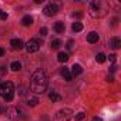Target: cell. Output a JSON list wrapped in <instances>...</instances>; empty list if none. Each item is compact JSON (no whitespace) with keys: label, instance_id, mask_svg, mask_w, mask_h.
<instances>
[{"label":"cell","instance_id":"6","mask_svg":"<svg viewBox=\"0 0 121 121\" xmlns=\"http://www.w3.org/2000/svg\"><path fill=\"white\" fill-rule=\"evenodd\" d=\"M57 12H58V7H57L56 4H53V3H48V4L43 9V13H44L47 17H53V16H56Z\"/></svg>","mask_w":121,"mask_h":121},{"label":"cell","instance_id":"17","mask_svg":"<svg viewBox=\"0 0 121 121\" xmlns=\"http://www.w3.org/2000/svg\"><path fill=\"white\" fill-rule=\"evenodd\" d=\"M71 29H73V31H81L83 30V24L80 22H76V23H73Z\"/></svg>","mask_w":121,"mask_h":121},{"label":"cell","instance_id":"13","mask_svg":"<svg viewBox=\"0 0 121 121\" xmlns=\"http://www.w3.org/2000/svg\"><path fill=\"white\" fill-rule=\"evenodd\" d=\"M54 30H56L57 33H64V30H66L64 23H63V22H57V23H54Z\"/></svg>","mask_w":121,"mask_h":121},{"label":"cell","instance_id":"21","mask_svg":"<svg viewBox=\"0 0 121 121\" xmlns=\"http://www.w3.org/2000/svg\"><path fill=\"white\" fill-rule=\"evenodd\" d=\"M108 60H110V63L114 64V63L117 61V56H115V54H110V56H108Z\"/></svg>","mask_w":121,"mask_h":121},{"label":"cell","instance_id":"1","mask_svg":"<svg viewBox=\"0 0 121 121\" xmlns=\"http://www.w3.org/2000/svg\"><path fill=\"white\" fill-rule=\"evenodd\" d=\"M47 84H48V78H47L46 71L43 69H37L31 74V78H30V90H31V93H34V94L44 93L46 88H47Z\"/></svg>","mask_w":121,"mask_h":121},{"label":"cell","instance_id":"24","mask_svg":"<svg viewBox=\"0 0 121 121\" xmlns=\"http://www.w3.org/2000/svg\"><path fill=\"white\" fill-rule=\"evenodd\" d=\"M40 36H41V37L47 36V29H46V27H41V29H40Z\"/></svg>","mask_w":121,"mask_h":121},{"label":"cell","instance_id":"19","mask_svg":"<svg viewBox=\"0 0 121 121\" xmlns=\"http://www.w3.org/2000/svg\"><path fill=\"white\" fill-rule=\"evenodd\" d=\"M95 60H97V63H104L105 60H107V57H105L103 53H98V54L95 56Z\"/></svg>","mask_w":121,"mask_h":121},{"label":"cell","instance_id":"7","mask_svg":"<svg viewBox=\"0 0 121 121\" xmlns=\"http://www.w3.org/2000/svg\"><path fill=\"white\" fill-rule=\"evenodd\" d=\"M60 74H61V77L66 81H71L73 80V76L70 73V69H67V67H61V69H60Z\"/></svg>","mask_w":121,"mask_h":121},{"label":"cell","instance_id":"20","mask_svg":"<svg viewBox=\"0 0 121 121\" xmlns=\"http://www.w3.org/2000/svg\"><path fill=\"white\" fill-rule=\"evenodd\" d=\"M48 98H50V100H51V101L54 103V101L60 100V95H58L57 93H54V91H53V93H50V94H48Z\"/></svg>","mask_w":121,"mask_h":121},{"label":"cell","instance_id":"26","mask_svg":"<svg viewBox=\"0 0 121 121\" xmlns=\"http://www.w3.org/2000/svg\"><path fill=\"white\" fill-rule=\"evenodd\" d=\"M115 70H117V66H115V64H112V66L110 67V71H111V73H114Z\"/></svg>","mask_w":121,"mask_h":121},{"label":"cell","instance_id":"28","mask_svg":"<svg viewBox=\"0 0 121 121\" xmlns=\"http://www.w3.org/2000/svg\"><path fill=\"white\" fill-rule=\"evenodd\" d=\"M93 121H103V118H100V117H94Z\"/></svg>","mask_w":121,"mask_h":121},{"label":"cell","instance_id":"23","mask_svg":"<svg viewBox=\"0 0 121 121\" xmlns=\"http://www.w3.org/2000/svg\"><path fill=\"white\" fill-rule=\"evenodd\" d=\"M66 47H67L69 50H71V48L74 47V41H73V40H69V41H67V44H66Z\"/></svg>","mask_w":121,"mask_h":121},{"label":"cell","instance_id":"2","mask_svg":"<svg viewBox=\"0 0 121 121\" xmlns=\"http://www.w3.org/2000/svg\"><path fill=\"white\" fill-rule=\"evenodd\" d=\"M0 95L6 101H12L14 97V84L12 81H4L0 84Z\"/></svg>","mask_w":121,"mask_h":121},{"label":"cell","instance_id":"22","mask_svg":"<svg viewBox=\"0 0 121 121\" xmlns=\"http://www.w3.org/2000/svg\"><path fill=\"white\" fill-rule=\"evenodd\" d=\"M84 117H86L84 112H77V114H76V120H77V121H81Z\"/></svg>","mask_w":121,"mask_h":121},{"label":"cell","instance_id":"9","mask_svg":"<svg viewBox=\"0 0 121 121\" xmlns=\"http://www.w3.org/2000/svg\"><path fill=\"white\" fill-rule=\"evenodd\" d=\"M26 101H27V105H31V107H36V105L39 104V98H37L36 95H33L31 93H29V94H27Z\"/></svg>","mask_w":121,"mask_h":121},{"label":"cell","instance_id":"27","mask_svg":"<svg viewBox=\"0 0 121 121\" xmlns=\"http://www.w3.org/2000/svg\"><path fill=\"white\" fill-rule=\"evenodd\" d=\"M81 16H83L81 13H74V14H73V17H81Z\"/></svg>","mask_w":121,"mask_h":121},{"label":"cell","instance_id":"4","mask_svg":"<svg viewBox=\"0 0 121 121\" xmlns=\"http://www.w3.org/2000/svg\"><path fill=\"white\" fill-rule=\"evenodd\" d=\"M40 46L41 44H40V40L39 39H30L27 41V44H26V50L29 53H36V51H39Z\"/></svg>","mask_w":121,"mask_h":121},{"label":"cell","instance_id":"15","mask_svg":"<svg viewBox=\"0 0 121 121\" xmlns=\"http://www.w3.org/2000/svg\"><path fill=\"white\" fill-rule=\"evenodd\" d=\"M22 24H23V26H30V24H33V17H31V16H24V17L22 19Z\"/></svg>","mask_w":121,"mask_h":121},{"label":"cell","instance_id":"14","mask_svg":"<svg viewBox=\"0 0 121 121\" xmlns=\"http://www.w3.org/2000/svg\"><path fill=\"white\" fill-rule=\"evenodd\" d=\"M57 60L60 63H66L67 60H69V54L67 53H64V51H60L58 53V56H57Z\"/></svg>","mask_w":121,"mask_h":121},{"label":"cell","instance_id":"8","mask_svg":"<svg viewBox=\"0 0 121 121\" xmlns=\"http://www.w3.org/2000/svg\"><path fill=\"white\" fill-rule=\"evenodd\" d=\"M10 46H12L13 50H22V48L24 47V43H23L20 39H13V40L10 41Z\"/></svg>","mask_w":121,"mask_h":121},{"label":"cell","instance_id":"3","mask_svg":"<svg viewBox=\"0 0 121 121\" xmlns=\"http://www.w3.org/2000/svg\"><path fill=\"white\" fill-rule=\"evenodd\" d=\"M71 117H73V110L71 108H63V110L57 111V114H56L57 121H69Z\"/></svg>","mask_w":121,"mask_h":121},{"label":"cell","instance_id":"10","mask_svg":"<svg viewBox=\"0 0 121 121\" xmlns=\"http://www.w3.org/2000/svg\"><path fill=\"white\" fill-rule=\"evenodd\" d=\"M98 39H100V36H98L97 31H90V33L87 34V41H88V43H97Z\"/></svg>","mask_w":121,"mask_h":121},{"label":"cell","instance_id":"16","mask_svg":"<svg viewBox=\"0 0 121 121\" xmlns=\"http://www.w3.org/2000/svg\"><path fill=\"white\" fill-rule=\"evenodd\" d=\"M60 46H61V40H58V39L51 40V48L57 50V48H60Z\"/></svg>","mask_w":121,"mask_h":121},{"label":"cell","instance_id":"11","mask_svg":"<svg viewBox=\"0 0 121 121\" xmlns=\"http://www.w3.org/2000/svg\"><path fill=\"white\" fill-rule=\"evenodd\" d=\"M110 46H111L114 50H118V48H120V46H121V40H120L118 37H112V39H111V41H110Z\"/></svg>","mask_w":121,"mask_h":121},{"label":"cell","instance_id":"25","mask_svg":"<svg viewBox=\"0 0 121 121\" xmlns=\"http://www.w3.org/2000/svg\"><path fill=\"white\" fill-rule=\"evenodd\" d=\"M0 19H2V20H6V19H7V13L0 10Z\"/></svg>","mask_w":121,"mask_h":121},{"label":"cell","instance_id":"12","mask_svg":"<svg viewBox=\"0 0 121 121\" xmlns=\"http://www.w3.org/2000/svg\"><path fill=\"white\" fill-rule=\"evenodd\" d=\"M81 71H83V67H81L80 64H74V66L71 67V71H70V73H71V76H74V77H76V76L81 74Z\"/></svg>","mask_w":121,"mask_h":121},{"label":"cell","instance_id":"5","mask_svg":"<svg viewBox=\"0 0 121 121\" xmlns=\"http://www.w3.org/2000/svg\"><path fill=\"white\" fill-rule=\"evenodd\" d=\"M100 6H101L100 2H91L90 3V14L93 17H101V16H104V13L100 12Z\"/></svg>","mask_w":121,"mask_h":121},{"label":"cell","instance_id":"18","mask_svg":"<svg viewBox=\"0 0 121 121\" xmlns=\"http://www.w3.org/2000/svg\"><path fill=\"white\" fill-rule=\"evenodd\" d=\"M10 69H12L13 71H20V69H22V64H20L19 61H13V63H12V66H10Z\"/></svg>","mask_w":121,"mask_h":121},{"label":"cell","instance_id":"29","mask_svg":"<svg viewBox=\"0 0 121 121\" xmlns=\"http://www.w3.org/2000/svg\"><path fill=\"white\" fill-rule=\"evenodd\" d=\"M4 54V48H2V47H0V57H2Z\"/></svg>","mask_w":121,"mask_h":121}]
</instances>
